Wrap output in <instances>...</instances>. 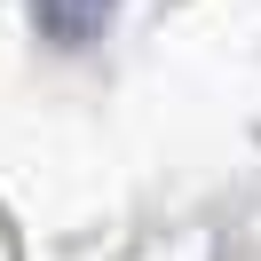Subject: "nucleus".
Masks as SVG:
<instances>
[{
    "label": "nucleus",
    "mask_w": 261,
    "mask_h": 261,
    "mask_svg": "<svg viewBox=\"0 0 261 261\" xmlns=\"http://www.w3.org/2000/svg\"><path fill=\"white\" fill-rule=\"evenodd\" d=\"M119 0H32V24L56 40V48H87V40L111 24Z\"/></svg>",
    "instance_id": "nucleus-1"
}]
</instances>
